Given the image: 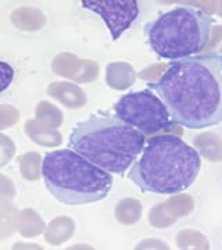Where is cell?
<instances>
[{"instance_id": "cell-5", "label": "cell", "mask_w": 222, "mask_h": 250, "mask_svg": "<svg viewBox=\"0 0 222 250\" xmlns=\"http://www.w3.org/2000/svg\"><path fill=\"white\" fill-rule=\"evenodd\" d=\"M214 18L203 10L177 7L160 13L144 27L151 50L165 60H181L200 53L210 41Z\"/></svg>"}, {"instance_id": "cell-8", "label": "cell", "mask_w": 222, "mask_h": 250, "mask_svg": "<svg viewBox=\"0 0 222 250\" xmlns=\"http://www.w3.org/2000/svg\"><path fill=\"white\" fill-rule=\"evenodd\" d=\"M14 78V70L13 67L9 65L6 62H1V81H3V85H1V92L9 88V85L13 82Z\"/></svg>"}, {"instance_id": "cell-4", "label": "cell", "mask_w": 222, "mask_h": 250, "mask_svg": "<svg viewBox=\"0 0 222 250\" xmlns=\"http://www.w3.org/2000/svg\"><path fill=\"white\" fill-rule=\"evenodd\" d=\"M42 177L49 193L60 203L83 206L108 196L114 179L72 149L49 152L42 161Z\"/></svg>"}, {"instance_id": "cell-2", "label": "cell", "mask_w": 222, "mask_h": 250, "mask_svg": "<svg viewBox=\"0 0 222 250\" xmlns=\"http://www.w3.org/2000/svg\"><path fill=\"white\" fill-rule=\"evenodd\" d=\"M202 157L183 139L174 135L151 138L133 163L129 179L143 193L177 195L195 184Z\"/></svg>"}, {"instance_id": "cell-7", "label": "cell", "mask_w": 222, "mask_h": 250, "mask_svg": "<svg viewBox=\"0 0 222 250\" xmlns=\"http://www.w3.org/2000/svg\"><path fill=\"white\" fill-rule=\"evenodd\" d=\"M81 6L104 20L113 41H117L139 18L138 0H82Z\"/></svg>"}, {"instance_id": "cell-3", "label": "cell", "mask_w": 222, "mask_h": 250, "mask_svg": "<svg viewBox=\"0 0 222 250\" xmlns=\"http://www.w3.org/2000/svg\"><path fill=\"white\" fill-rule=\"evenodd\" d=\"M68 147L110 174H124L144 149V134L117 117L90 116L72 128Z\"/></svg>"}, {"instance_id": "cell-1", "label": "cell", "mask_w": 222, "mask_h": 250, "mask_svg": "<svg viewBox=\"0 0 222 250\" xmlns=\"http://www.w3.org/2000/svg\"><path fill=\"white\" fill-rule=\"evenodd\" d=\"M165 103L174 123L204 129L222 123V54L175 60L160 80L149 83Z\"/></svg>"}, {"instance_id": "cell-6", "label": "cell", "mask_w": 222, "mask_h": 250, "mask_svg": "<svg viewBox=\"0 0 222 250\" xmlns=\"http://www.w3.org/2000/svg\"><path fill=\"white\" fill-rule=\"evenodd\" d=\"M117 118L142 134H156L174 124L165 103L151 89L129 92L114 104Z\"/></svg>"}]
</instances>
